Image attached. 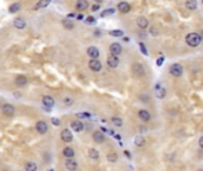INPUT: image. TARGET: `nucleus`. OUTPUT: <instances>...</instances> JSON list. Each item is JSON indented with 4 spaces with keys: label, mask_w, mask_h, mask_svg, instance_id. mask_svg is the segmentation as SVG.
Here are the masks:
<instances>
[{
    "label": "nucleus",
    "mask_w": 203,
    "mask_h": 171,
    "mask_svg": "<svg viewBox=\"0 0 203 171\" xmlns=\"http://www.w3.org/2000/svg\"><path fill=\"white\" fill-rule=\"evenodd\" d=\"M201 40H202L201 34H196V32L188 34H187V37H185V42H187V44H188L189 46H191V48H196V46H199V45H200V43H201Z\"/></svg>",
    "instance_id": "1"
},
{
    "label": "nucleus",
    "mask_w": 203,
    "mask_h": 171,
    "mask_svg": "<svg viewBox=\"0 0 203 171\" xmlns=\"http://www.w3.org/2000/svg\"><path fill=\"white\" fill-rule=\"evenodd\" d=\"M1 113L5 116H13L16 114V107L12 103H4L1 106Z\"/></svg>",
    "instance_id": "2"
},
{
    "label": "nucleus",
    "mask_w": 203,
    "mask_h": 171,
    "mask_svg": "<svg viewBox=\"0 0 203 171\" xmlns=\"http://www.w3.org/2000/svg\"><path fill=\"white\" fill-rule=\"evenodd\" d=\"M107 64H108L109 68L113 69L118 68V66H119V57L116 55H114V54H109L107 56Z\"/></svg>",
    "instance_id": "3"
},
{
    "label": "nucleus",
    "mask_w": 203,
    "mask_h": 171,
    "mask_svg": "<svg viewBox=\"0 0 203 171\" xmlns=\"http://www.w3.org/2000/svg\"><path fill=\"white\" fill-rule=\"evenodd\" d=\"M169 71L172 76L179 77V76H182V74H183V67H182L181 64H178V63H175V64H172V66L170 67Z\"/></svg>",
    "instance_id": "4"
},
{
    "label": "nucleus",
    "mask_w": 203,
    "mask_h": 171,
    "mask_svg": "<svg viewBox=\"0 0 203 171\" xmlns=\"http://www.w3.org/2000/svg\"><path fill=\"white\" fill-rule=\"evenodd\" d=\"M36 130H37V132H38L39 134H45V133L49 131V126H48L46 121L39 120V121H37V124H36Z\"/></svg>",
    "instance_id": "5"
},
{
    "label": "nucleus",
    "mask_w": 203,
    "mask_h": 171,
    "mask_svg": "<svg viewBox=\"0 0 203 171\" xmlns=\"http://www.w3.org/2000/svg\"><path fill=\"white\" fill-rule=\"evenodd\" d=\"M88 67H89L90 70H93V71L98 72V71H100V70L102 69V64L98 58H92V60L88 62Z\"/></svg>",
    "instance_id": "6"
},
{
    "label": "nucleus",
    "mask_w": 203,
    "mask_h": 171,
    "mask_svg": "<svg viewBox=\"0 0 203 171\" xmlns=\"http://www.w3.org/2000/svg\"><path fill=\"white\" fill-rule=\"evenodd\" d=\"M61 139H62V141L63 143H71L72 141V133H71V131L70 130H68V128H63L62 131H61Z\"/></svg>",
    "instance_id": "7"
},
{
    "label": "nucleus",
    "mask_w": 203,
    "mask_h": 171,
    "mask_svg": "<svg viewBox=\"0 0 203 171\" xmlns=\"http://www.w3.org/2000/svg\"><path fill=\"white\" fill-rule=\"evenodd\" d=\"M70 127H71V130H72V131H75V132H77V133H80V132H82V131H83L84 125H83V122H82V121H80V120H74V121H71Z\"/></svg>",
    "instance_id": "8"
},
{
    "label": "nucleus",
    "mask_w": 203,
    "mask_h": 171,
    "mask_svg": "<svg viewBox=\"0 0 203 171\" xmlns=\"http://www.w3.org/2000/svg\"><path fill=\"white\" fill-rule=\"evenodd\" d=\"M26 22H25V19L24 18H16L14 20H13V26L17 29V30H24V29H26Z\"/></svg>",
    "instance_id": "9"
},
{
    "label": "nucleus",
    "mask_w": 203,
    "mask_h": 171,
    "mask_svg": "<svg viewBox=\"0 0 203 171\" xmlns=\"http://www.w3.org/2000/svg\"><path fill=\"white\" fill-rule=\"evenodd\" d=\"M42 103H43V106L46 107V108H52V107L55 106V100H54V98L50 96V95H44L43 99H42Z\"/></svg>",
    "instance_id": "10"
},
{
    "label": "nucleus",
    "mask_w": 203,
    "mask_h": 171,
    "mask_svg": "<svg viewBox=\"0 0 203 171\" xmlns=\"http://www.w3.org/2000/svg\"><path fill=\"white\" fill-rule=\"evenodd\" d=\"M132 72H133V75L137 76V77H141V76H144L145 70H144V67H143L141 64L135 63V64H133V67H132Z\"/></svg>",
    "instance_id": "11"
},
{
    "label": "nucleus",
    "mask_w": 203,
    "mask_h": 171,
    "mask_svg": "<svg viewBox=\"0 0 203 171\" xmlns=\"http://www.w3.org/2000/svg\"><path fill=\"white\" fill-rule=\"evenodd\" d=\"M14 83H16V86L17 87H25L26 84H28V77L26 76H24V75H18V76H16V78H14Z\"/></svg>",
    "instance_id": "12"
},
{
    "label": "nucleus",
    "mask_w": 203,
    "mask_h": 171,
    "mask_svg": "<svg viewBox=\"0 0 203 171\" xmlns=\"http://www.w3.org/2000/svg\"><path fill=\"white\" fill-rule=\"evenodd\" d=\"M109 51H110V54H114V55L119 56L122 52V46L119 43H112L109 45Z\"/></svg>",
    "instance_id": "13"
},
{
    "label": "nucleus",
    "mask_w": 203,
    "mask_h": 171,
    "mask_svg": "<svg viewBox=\"0 0 203 171\" xmlns=\"http://www.w3.org/2000/svg\"><path fill=\"white\" fill-rule=\"evenodd\" d=\"M87 55L90 58H98V57H100V51H99V49L96 46L92 45V46H89L87 49Z\"/></svg>",
    "instance_id": "14"
},
{
    "label": "nucleus",
    "mask_w": 203,
    "mask_h": 171,
    "mask_svg": "<svg viewBox=\"0 0 203 171\" xmlns=\"http://www.w3.org/2000/svg\"><path fill=\"white\" fill-rule=\"evenodd\" d=\"M78 168V164L75 159L72 158H68V161H66V169L69 171H75Z\"/></svg>",
    "instance_id": "15"
},
{
    "label": "nucleus",
    "mask_w": 203,
    "mask_h": 171,
    "mask_svg": "<svg viewBox=\"0 0 203 171\" xmlns=\"http://www.w3.org/2000/svg\"><path fill=\"white\" fill-rule=\"evenodd\" d=\"M88 6H89V4H88V1L87 0H77L76 1V4H75V7H76V10H78V11H86L87 8H88Z\"/></svg>",
    "instance_id": "16"
},
{
    "label": "nucleus",
    "mask_w": 203,
    "mask_h": 171,
    "mask_svg": "<svg viewBox=\"0 0 203 171\" xmlns=\"http://www.w3.org/2000/svg\"><path fill=\"white\" fill-rule=\"evenodd\" d=\"M20 10H22L20 2H13V4H11L8 6V13H11V14H14V13L19 12Z\"/></svg>",
    "instance_id": "17"
},
{
    "label": "nucleus",
    "mask_w": 203,
    "mask_h": 171,
    "mask_svg": "<svg viewBox=\"0 0 203 171\" xmlns=\"http://www.w3.org/2000/svg\"><path fill=\"white\" fill-rule=\"evenodd\" d=\"M62 153H63V156H64L66 158H74V156H75V150H74L72 147H70V146H66V147L62 150Z\"/></svg>",
    "instance_id": "18"
},
{
    "label": "nucleus",
    "mask_w": 203,
    "mask_h": 171,
    "mask_svg": "<svg viewBox=\"0 0 203 171\" xmlns=\"http://www.w3.org/2000/svg\"><path fill=\"white\" fill-rule=\"evenodd\" d=\"M93 139H94L95 143L102 144V143L104 141V136H103V133H102L101 131H94V133H93Z\"/></svg>",
    "instance_id": "19"
},
{
    "label": "nucleus",
    "mask_w": 203,
    "mask_h": 171,
    "mask_svg": "<svg viewBox=\"0 0 203 171\" xmlns=\"http://www.w3.org/2000/svg\"><path fill=\"white\" fill-rule=\"evenodd\" d=\"M118 10H119L121 13H127V12H130L131 6H130V4L125 2V1H121V2H119V5H118Z\"/></svg>",
    "instance_id": "20"
},
{
    "label": "nucleus",
    "mask_w": 203,
    "mask_h": 171,
    "mask_svg": "<svg viewBox=\"0 0 203 171\" xmlns=\"http://www.w3.org/2000/svg\"><path fill=\"white\" fill-rule=\"evenodd\" d=\"M138 115H139V118H140L143 121H145V122L151 119V114H150L146 109H140V111L138 112Z\"/></svg>",
    "instance_id": "21"
},
{
    "label": "nucleus",
    "mask_w": 203,
    "mask_h": 171,
    "mask_svg": "<svg viewBox=\"0 0 203 171\" xmlns=\"http://www.w3.org/2000/svg\"><path fill=\"white\" fill-rule=\"evenodd\" d=\"M49 2H50V0H39L36 5L34 6V11H38V10H42V8H44V7H46L48 5H49Z\"/></svg>",
    "instance_id": "22"
},
{
    "label": "nucleus",
    "mask_w": 203,
    "mask_h": 171,
    "mask_svg": "<svg viewBox=\"0 0 203 171\" xmlns=\"http://www.w3.org/2000/svg\"><path fill=\"white\" fill-rule=\"evenodd\" d=\"M88 156H89L90 159L96 161V159L100 158V152H99L96 149H89V150H88Z\"/></svg>",
    "instance_id": "23"
},
{
    "label": "nucleus",
    "mask_w": 203,
    "mask_h": 171,
    "mask_svg": "<svg viewBox=\"0 0 203 171\" xmlns=\"http://www.w3.org/2000/svg\"><path fill=\"white\" fill-rule=\"evenodd\" d=\"M137 24H138V26H139L140 29H146V28L149 26V20H147L145 17H140V18H138V20H137Z\"/></svg>",
    "instance_id": "24"
},
{
    "label": "nucleus",
    "mask_w": 203,
    "mask_h": 171,
    "mask_svg": "<svg viewBox=\"0 0 203 171\" xmlns=\"http://www.w3.org/2000/svg\"><path fill=\"white\" fill-rule=\"evenodd\" d=\"M185 7L189 11H195L197 8V1L196 0H187L185 1Z\"/></svg>",
    "instance_id": "25"
},
{
    "label": "nucleus",
    "mask_w": 203,
    "mask_h": 171,
    "mask_svg": "<svg viewBox=\"0 0 203 171\" xmlns=\"http://www.w3.org/2000/svg\"><path fill=\"white\" fill-rule=\"evenodd\" d=\"M38 169V165L34 162H26L24 164V170L26 171H36Z\"/></svg>",
    "instance_id": "26"
},
{
    "label": "nucleus",
    "mask_w": 203,
    "mask_h": 171,
    "mask_svg": "<svg viewBox=\"0 0 203 171\" xmlns=\"http://www.w3.org/2000/svg\"><path fill=\"white\" fill-rule=\"evenodd\" d=\"M62 25H63V28L67 29V30H72V29H74V23H72L70 19H68V18L62 20Z\"/></svg>",
    "instance_id": "27"
},
{
    "label": "nucleus",
    "mask_w": 203,
    "mask_h": 171,
    "mask_svg": "<svg viewBox=\"0 0 203 171\" xmlns=\"http://www.w3.org/2000/svg\"><path fill=\"white\" fill-rule=\"evenodd\" d=\"M156 90H157V96H158L159 99H163V98L165 96V94H166L165 89H164V88H162V87H160V84H157Z\"/></svg>",
    "instance_id": "28"
},
{
    "label": "nucleus",
    "mask_w": 203,
    "mask_h": 171,
    "mask_svg": "<svg viewBox=\"0 0 203 171\" xmlns=\"http://www.w3.org/2000/svg\"><path fill=\"white\" fill-rule=\"evenodd\" d=\"M110 121H112L113 125L116 126V127H121V126H122V120H121V118H119V116H113V118L110 119Z\"/></svg>",
    "instance_id": "29"
},
{
    "label": "nucleus",
    "mask_w": 203,
    "mask_h": 171,
    "mask_svg": "<svg viewBox=\"0 0 203 171\" xmlns=\"http://www.w3.org/2000/svg\"><path fill=\"white\" fill-rule=\"evenodd\" d=\"M107 161L109 162V163H116L118 162V155L116 153H108L107 155Z\"/></svg>",
    "instance_id": "30"
},
{
    "label": "nucleus",
    "mask_w": 203,
    "mask_h": 171,
    "mask_svg": "<svg viewBox=\"0 0 203 171\" xmlns=\"http://www.w3.org/2000/svg\"><path fill=\"white\" fill-rule=\"evenodd\" d=\"M134 144H135V146H144L145 145V139L143 137H137L134 139Z\"/></svg>",
    "instance_id": "31"
},
{
    "label": "nucleus",
    "mask_w": 203,
    "mask_h": 171,
    "mask_svg": "<svg viewBox=\"0 0 203 171\" xmlns=\"http://www.w3.org/2000/svg\"><path fill=\"white\" fill-rule=\"evenodd\" d=\"M62 102H63L64 106L69 107V106H71V105L74 103V99H72V98H70V96H66V98H63Z\"/></svg>",
    "instance_id": "32"
},
{
    "label": "nucleus",
    "mask_w": 203,
    "mask_h": 171,
    "mask_svg": "<svg viewBox=\"0 0 203 171\" xmlns=\"http://www.w3.org/2000/svg\"><path fill=\"white\" fill-rule=\"evenodd\" d=\"M109 34L113 37H121L124 36V32L121 30H113V31H109Z\"/></svg>",
    "instance_id": "33"
},
{
    "label": "nucleus",
    "mask_w": 203,
    "mask_h": 171,
    "mask_svg": "<svg viewBox=\"0 0 203 171\" xmlns=\"http://www.w3.org/2000/svg\"><path fill=\"white\" fill-rule=\"evenodd\" d=\"M76 116H77L78 119H83V118H90V113H88V112H84V113H77V114H76Z\"/></svg>",
    "instance_id": "34"
},
{
    "label": "nucleus",
    "mask_w": 203,
    "mask_h": 171,
    "mask_svg": "<svg viewBox=\"0 0 203 171\" xmlns=\"http://www.w3.org/2000/svg\"><path fill=\"white\" fill-rule=\"evenodd\" d=\"M51 124L54 126H60L61 125V120L58 118H51Z\"/></svg>",
    "instance_id": "35"
},
{
    "label": "nucleus",
    "mask_w": 203,
    "mask_h": 171,
    "mask_svg": "<svg viewBox=\"0 0 203 171\" xmlns=\"http://www.w3.org/2000/svg\"><path fill=\"white\" fill-rule=\"evenodd\" d=\"M113 12H114V10H113V8H109V10H107V11L102 12V13H101V17H106V16H108V14L113 13Z\"/></svg>",
    "instance_id": "36"
},
{
    "label": "nucleus",
    "mask_w": 203,
    "mask_h": 171,
    "mask_svg": "<svg viewBox=\"0 0 203 171\" xmlns=\"http://www.w3.org/2000/svg\"><path fill=\"white\" fill-rule=\"evenodd\" d=\"M139 45H140V50H141V52H143L144 55H147V50H146V48H145L144 43H140Z\"/></svg>",
    "instance_id": "37"
},
{
    "label": "nucleus",
    "mask_w": 203,
    "mask_h": 171,
    "mask_svg": "<svg viewBox=\"0 0 203 171\" xmlns=\"http://www.w3.org/2000/svg\"><path fill=\"white\" fill-rule=\"evenodd\" d=\"M99 10H100V4H95V5L92 6V11H93V12H96V11H99Z\"/></svg>",
    "instance_id": "38"
},
{
    "label": "nucleus",
    "mask_w": 203,
    "mask_h": 171,
    "mask_svg": "<svg viewBox=\"0 0 203 171\" xmlns=\"http://www.w3.org/2000/svg\"><path fill=\"white\" fill-rule=\"evenodd\" d=\"M87 23H88V24H93V23H95V18H94V17H92V16H89V17L87 18Z\"/></svg>",
    "instance_id": "39"
},
{
    "label": "nucleus",
    "mask_w": 203,
    "mask_h": 171,
    "mask_svg": "<svg viewBox=\"0 0 203 171\" xmlns=\"http://www.w3.org/2000/svg\"><path fill=\"white\" fill-rule=\"evenodd\" d=\"M150 32H151V34H153V36H156V34H158V31H157V29H156L154 26H152V28L150 29Z\"/></svg>",
    "instance_id": "40"
},
{
    "label": "nucleus",
    "mask_w": 203,
    "mask_h": 171,
    "mask_svg": "<svg viewBox=\"0 0 203 171\" xmlns=\"http://www.w3.org/2000/svg\"><path fill=\"white\" fill-rule=\"evenodd\" d=\"M163 61H164V57H160L158 61H157V64L158 66H162V63H163Z\"/></svg>",
    "instance_id": "41"
},
{
    "label": "nucleus",
    "mask_w": 203,
    "mask_h": 171,
    "mask_svg": "<svg viewBox=\"0 0 203 171\" xmlns=\"http://www.w3.org/2000/svg\"><path fill=\"white\" fill-rule=\"evenodd\" d=\"M13 95H14L17 99H18V98H22V94H20V93H17V92H14V93H13Z\"/></svg>",
    "instance_id": "42"
},
{
    "label": "nucleus",
    "mask_w": 203,
    "mask_h": 171,
    "mask_svg": "<svg viewBox=\"0 0 203 171\" xmlns=\"http://www.w3.org/2000/svg\"><path fill=\"white\" fill-rule=\"evenodd\" d=\"M199 144H200V146L203 149V136L201 138H200V140H199Z\"/></svg>",
    "instance_id": "43"
},
{
    "label": "nucleus",
    "mask_w": 203,
    "mask_h": 171,
    "mask_svg": "<svg viewBox=\"0 0 203 171\" xmlns=\"http://www.w3.org/2000/svg\"><path fill=\"white\" fill-rule=\"evenodd\" d=\"M124 153H125V156H126L127 158H131V153H130V151H125Z\"/></svg>",
    "instance_id": "44"
},
{
    "label": "nucleus",
    "mask_w": 203,
    "mask_h": 171,
    "mask_svg": "<svg viewBox=\"0 0 203 171\" xmlns=\"http://www.w3.org/2000/svg\"><path fill=\"white\" fill-rule=\"evenodd\" d=\"M67 17L68 18H74V17H76V14H75V13H69Z\"/></svg>",
    "instance_id": "45"
},
{
    "label": "nucleus",
    "mask_w": 203,
    "mask_h": 171,
    "mask_svg": "<svg viewBox=\"0 0 203 171\" xmlns=\"http://www.w3.org/2000/svg\"><path fill=\"white\" fill-rule=\"evenodd\" d=\"M83 19V14H78L77 16V20H82Z\"/></svg>",
    "instance_id": "46"
},
{
    "label": "nucleus",
    "mask_w": 203,
    "mask_h": 171,
    "mask_svg": "<svg viewBox=\"0 0 203 171\" xmlns=\"http://www.w3.org/2000/svg\"><path fill=\"white\" fill-rule=\"evenodd\" d=\"M94 1H95L96 4H101V2H103L104 0H94Z\"/></svg>",
    "instance_id": "47"
},
{
    "label": "nucleus",
    "mask_w": 203,
    "mask_h": 171,
    "mask_svg": "<svg viewBox=\"0 0 203 171\" xmlns=\"http://www.w3.org/2000/svg\"><path fill=\"white\" fill-rule=\"evenodd\" d=\"M201 34H202V36H201V37H203V31H202V32H201Z\"/></svg>",
    "instance_id": "48"
}]
</instances>
